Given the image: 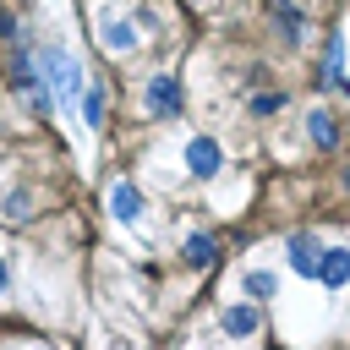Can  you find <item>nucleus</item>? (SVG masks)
I'll list each match as a JSON object with an SVG mask.
<instances>
[{
    "mask_svg": "<svg viewBox=\"0 0 350 350\" xmlns=\"http://www.w3.org/2000/svg\"><path fill=\"white\" fill-rule=\"evenodd\" d=\"M38 77H44V88L55 93V104H77V93H82V66L60 49V44H44L38 49Z\"/></svg>",
    "mask_w": 350,
    "mask_h": 350,
    "instance_id": "f257e3e1",
    "label": "nucleus"
},
{
    "mask_svg": "<svg viewBox=\"0 0 350 350\" xmlns=\"http://www.w3.org/2000/svg\"><path fill=\"white\" fill-rule=\"evenodd\" d=\"M180 104H186V88H180V77H153L148 82V109L153 115H180Z\"/></svg>",
    "mask_w": 350,
    "mask_h": 350,
    "instance_id": "f03ea898",
    "label": "nucleus"
},
{
    "mask_svg": "<svg viewBox=\"0 0 350 350\" xmlns=\"http://www.w3.org/2000/svg\"><path fill=\"white\" fill-rule=\"evenodd\" d=\"M219 164H224V153H219L213 137H191V142H186V170H191L197 180H213Z\"/></svg>",
    "mask_w": 350,
    "mask_h": 350,
    "instance_id": "7ed1b4c3",
    "label": "nucleus"
},
{
    "mask_svg": "<svg viewBox=\"0 0 350 350\" xmlns=\"http://www.w3.org/2000/svg\"><path fill=\"white\" fill-rule=\"evenodd\" d=\"M219 328H224L230 339H246V334H257V328H262V306H252V301H235V306H224Z\"/></svg>",
    "mask_w": 350,
    "mask_h": 350,
    "instance_id": "20e7f679",
    "label": "nucleus"
},
{
    "mask_svg": "<svg viewBox=\"0 0 350 350\" xmlns=\"http://www.w3.org/2000/svg\"><path fill=\"white\" fill-rule=\"evenodd\" d=\"M317 262H323V241L317 235H290V268L301 279H317Z\"/></svg>",
    "mask_w": 350,
    "mask_h": 350,
    "instance_id": "39448f33",
    "label": "nucleus"
},
{
    "mask_svg": "<svg viewBox=\"0 0 350 350\" xmlns=\"http://www.w3.org/2000/svg\"><path fill=\"white\" fill-rule=\"evenodd\" d=\"M109 213H115L120 224H137V219H142V191H137L131 180H115V191H109Z\"/></svg>",
    "mask_w": 350,
    "mask_h": 350,
    "instance_id": "423d86ee",
    "label": "nucleus"
},
{
    "mask_svg": "<svg viewBox=\"0 0 350 350\" xmlns=\"http://www.w3.org/2000/svg\"><path fill=\"white\" fill-rule=\"evenodd\" d=\"M317 279H323L328 290H339V284H350V252H345V246H334V252H323V262H317Z\"/></svg>",
    "mask_w": 350,
    "mask_h": 350,
    "instance_id": "0eeeda50",
    "label": "nucleus"
},
{
    "mask_svg": "<svg viewBox=\"0 0 350 350\" xmlns=\"http://www.w3.org/2000/svg\"><path fill=\"white\" fill-rule=\"evenodd\" d=\"M77 109H82L88 131H98V126H104V88H98V82H82V93H77Z\"/></svg>",
    "mask_w": 350,
    "mask_h": 350,
    "instance_id": "6e6552de",
    "label": "nucleus"
},
{
    "mask_svg": "<svg viewBox=\"0 0 350 350\" xmlns=\"http://www.w3.org/2000/svg\"><path fill=\"white\" fill-rule=\"evenodd\" d=\"M98 33H104V44H109V49H137V27H131L126 16H104V22H98Z\"/></svg>",
    "mask_w": 350,
    "mask_h": 350,
    "instance_id": "1a4fd4ad",
    "label": "nucleus"
},
{
    "mask_svg": "<svg viewBox=\"0 0 350 350\" xmlns=\"http://www.w3.org/2000/svg\"><path fill=\"white\" fill-rule=\"evenodd\" d=\"M306 131H312V142H317V148H334V142H339V126H334V115H328V109H312V115H306Z\"/></svg>",
    "mask_w": 350,
    "mask_h": 350,
    "instance_id": "9d476101",
    "label": "nucleus"
},
{
    "mask_svg": "<svg viewBox=\"0 0 350 350\" xmlns=\"http://www.w3.org/2000/svg\"><path fill=\"white\" fill-rule=\"evenodd\" d=\"M273 22L284 27V38H290V44H301V27H306V22H301V11H295L290 0H273Z\"/></svg>",
    "mask_w": 350,
    "mask_h": 350,
    "instance_id": "9b49d317",
    "label": "nucleus"
},
{
    "mask_svg": "<svg viewBox=\"0 0 350 350\" xmlns=\"http://www.w3.org/2000/svg\"><path fill=\"white\" fill-rule=\"evenodd\" d=\"M213 257H219V246H213L208 235H191V241H186V262H191V268H208Z\"/></svg>",
    "mask_w": 350,
    "mask_h": 350,
    "instance_id": "f8f14e48",
    "label": "nucleus"
},
{
    "mask_svg": "<svg viewBox=\"0 0 350 350\" xmlns=\"http://www.w3.org/2000/svg\"><path fill=\"white\" fill-rule=\"evenodd\" d=\"M273 290H279V279H273L268 268H252V273H246V295H252V301H268Z\"/></svg>",
    "mask_w": 350,
    "mask_h": 350,
    "instance_id": "ddd939ff",
    "label": "nucleus"
},
{
    "mask_svg": "<svg viewBox=\"0 0 350 350\" xmlns=\"http://www.w3.org/2000/svg\"><path fill=\"white\" fill-rule=\"evenodd\" d=\"M279 104H284V93H257V98H252V115H273Z\"/></svg>",
    "mask_w": 350,
    "mask_h": 350,
    "instance_id": "4468645a",
    "label": "nucleus"
},
{
    "mask_svg": "<svg viewBox=\"0 0 350 350\" xmlns=\"http://www.w3.org/2000/svg\"><path fill=\"white\" fill-rule=\"evenodd\" d=\"M11 290V268H5V257H0V295Z\"/></svg>",
    "mask_w": 350,
    "mask_h": 350,
    "instance_id": "2eb2a0df",
    "label": "nucleus"
}]
</instances>
